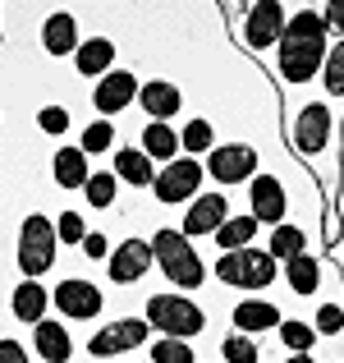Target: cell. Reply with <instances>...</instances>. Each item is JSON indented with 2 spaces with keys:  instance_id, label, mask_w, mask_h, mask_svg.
Instances as JSON below:
<instances>
[{
  "instance_id": "ac0fdd59",
  "label": "cell",
  "mask_w": 344,
  "mask_h": 363,
  "mask_svg": "<svg viewBox=\"0 0 344 363\" xmlns=\"http://www.w3.org/2000/svg\"><path fill=\"white\" fill-rule=\"evenodd\" d=\"M138 106L147 111L151 120L166 124L179 106H184V92H179L175 83H166V79H151V83H142V88H138Z\"/></svg>"
},
{
  "instance_id": "f35d334b",
  "label": "cell",
  "mask_w": 344,
  "mask_h": 363,
  "mask_svg": "<svg viewBox=\"0 0 344 363\" xmlns=\"http://www.w3.org/2000/svg\"><path fill=\"white\" fill-rule=\"evenodd\" d=\"M83 253H88V257H110V244H106V235L88 230V235H83Z\"/></svg>"
},
{
  "instance_id": "d6a6232c",
  "label": "cell",
  "mask_w": 344,
  "mask_h": 363,
  "mask_svg": "<svg viewBox=\"0 0 344 363\" xmlns=\"http://www.w3.org/2000/svg\"><path fill=\"white\" fill-rule=\"evenodd\" d=\"M221 354H225V363H257V345H253V336L229 331V336L221 340Z\"/></svg>"
},
{
  "instance_id": "52a82bcc",
  "label": "cell",
  "mask_w": 344,
  "mask_h": 363,
  "mask_svg": "<svg viewBox=\"0 0 344 363\" xmlns=\"http://www.w3.org/2000/svg\"><path fill=\"white\" fill-rule=\"evenodd\" d=\"M285 33V5L280 0H257V5H243V37L248 51H271V42H280Z\"/></svg>"
},
{
  "instance_id": "3957f363",
  "label": "cell",
  "mask_w": 344,
  "mask_h": 363,
  "mask_svg": "<svg viewBox=\"0 0 344 363\" xmlns=\"http://www.w3.org/2000/svg\"><path fill=\"white\" fill-rule=\"evenodd\" d=\"M142 322H147L151 331H161V336H170V340H188L207 327V313L197 308L193 299H184V294H151Z\"/></svg>"
},
{
  "instance_id": "8992f818",
  "label": "cell",
  "mask_w": 344,
  "mask_h": 363,
  "mask_svg": "<svg viewBox=\"0 0 344 363\" xmlns=\"http://www.w3.org/2000/svg\"><path fill=\"white\" fill-rule=\"evenodd\" d=\"M202 170L216 184H243V179L257 175V147L253 143H216V147L207 152Z\"/></svg>"
},
{
  "instance_id": "44dd1931",
  "label": "cell",
  "mask_w": 344,
  "mask_h": 363,
  "mask_svg": "<svg viewBox=\"0 0 344 363\" xmlns=\"http://www.w3.org/2000/svg\"><path fill=\"white\" fill-rule=\"evenodd\" d=\"M46 303H51V294H46L37 281L14 285V294H9V308H14V318L28 322V327H37V322L46 318Z\"/></svg>"
},
{
  "instance_id": "74e56055",
  "label": "cell",
  "mask_w": 344,
  "mask_h": 363,
  "mask_svg": "<svg viewBox=\"0 0 344 363\" xmlns=\"http://www.w3.org/2000/svg\"><path fill=\"white\" fill-rule=\"evenodd\" d=\"M321 23H326V33H340L344 37V0H331V5L321 9Z\"/></svg>"
},
{
  "instance_id": "83f0119b",
  "label": "cell",
  "mask_w": 344,
  "mask_h": 363,
  "mask_svg": "<svg viewBox=\"0 0 344 363\" xmlns=\"http://www.w3.org/2000/svg\"><path fill=\"white\" fill-rule=\"evenodd\" d=\"M179 147L188 152V157H202V152H212L216 147V129H212V120H188V129L179 133Z\"/></svg>"
},
{
  "instance_id": "ffe728a7",
  "label": "cell",
  "mask_w": 344,
  "mask_h": 363,
  "mask_svg": "<svg viewBox=\"0 0 344 363\" xmlns=\"http://www.w3.org/2000/svg\"><path fill=\"white\" fill-rule=\"evenodd\" d=\"M33 345H37V354H42L46 363H69V354H74L69 331H64L60 322H46V318L33 327Z\"/></svg>"
},
{
  "instance_id": "cb8c5ba5",
  "label": "cell",
  "mask_w": 344,
  "mask_h": 363,
  "mask_svg": "<svg viewBox=\"0 0 344 363\" xmlns=\"http://www.w3.org/2000/svg\"><path fill=\"white\" fill-rule=\"evenodd\" d=\"M115 179H124V184H133V189H147L151 179V161L142 157V147H120L115 152V170H110Z\"/></svg>"
},
{
  "instance_id": "30bf717a",
  "label": "cell",
  "mask_w": 344,
  "mask_h": 363,
  "mask_svg": "<svg viewBox=\"0 0 344 363\" xmlns=\"http://www.w3.org/2000/svg\"><path fill=\"white\" fill-rule=\"evenodd\" d=\"M147 336H151V327L142 318H120V322H110L106 331H97V336L88 340V354L92 359H110V354H124V350L147 345Z\"/></svg>"
},
{
  "instance_id": "9a60e30c",
  "label": "cell",
  "mask_w": 344,
  "mask_h": 363,
  "mask_svg": "<svg viewBox=\"0 0 344 363\" xmlns=\"http://www.w3.org/2000/svg\"><path fill=\"white\" fill-rule=\"evenodd\" d=\"M285 184L271 175H253V221L257 225H285Z\"/></svg>"
},
{
  "instance_id": "9c48e42d",
  "label": "cell",
  "mask_w": 344,
  "mask_h": 363,
  "mask_svg": "<svg viewBox=\"0 0 344 363\" xmlns=\"http://www.w3.org/2000/svg\"><path fill=\"white\" fill-rule=\"evenodd\" d=\"M331 106L326 101H308V106H299V116H294V129H289V143L303 152V157H317L321 147L331 143Z\"/></svg>"
},
{
  "instance_id": "5b68a950",
  "label": "cell",
  "mask_w": 344,
  "mask_h": 363,
  "mask_svg": "<svg viewBox=\"0 0 344 363\" xmlns=\"http://www.w3.org/2000/svg\"><path fill=\"white\" fill-rule=\"evenodd\" d=\"M55 248H60V240H55V225L51 216H28L23 230H18V267L28 272V281H37V276H46L55 267Z\"/></svg>"
},
{
  "instance_id": "8d00e7d4",
  "label": "cell",
  "mask_w": 344,
  "mask_h": 363,
  "mask_svg": "<svg viewBox=\"0 0 344 363\" xmlns=\"http://www.w3.org/2000/svg\"><path fill=\"white\" fill-rule=\"evenodd\" d=\"M37 124H42V133H64L69 129V111L64 106H42L37 111Z\"/></svg>"
},
{
  "instance_id": "7402d4cb",
  "label": "cell",
  "mask_w": 344,
  "mask_h": 363,
  "mask_svg": "<svg viewBox=\"0 0 344 363\" xmlns=\"http://www.w3.org/2000/svg\"><path fill=\"white\" fill-rule=\"evenodd\" d=\"M88 157H83V147H60L55 152V161H51V179L60 189H83L88 184Z\"/></svg>"
},
{
  "instance_id": "60d3db41",
  "label": "cell",
  "mask_w": 344,
  "mask_h": 363,
  "mask_svg": "<svg viewBox=\"0 0 344 363\" xmlns=\"http://www.w3.org/2000/svg\"><path fill=\"white\" fill-rule=\"evenodd\" d=\"M285 363H317V359H312V354H289Z\"/></svg>"
},
{
  "instance_id": "6da1fadb",
  "label": "cell",
  "mask_w": 344,
  "mask_h": 363,
  "mask_svg": "<svg viewBox=\"0 0 344 363\" xmlns=\"http://www.w3.org/2000/svg\"><path fill=\"white\" fill-rule=\"evenodd\" d=\"M331 51V33L321 23V9H299L285 18V33L275 42V69L289 88H303L312 74H321V60Z\"/></svg>"
},
{
  "instance_id": "d590c367",
  "label": "cell",
  "mask_w": 344,
  "mask_h": 363,
  "mask_svg": "<svg viewBox=\"0 0 344 363\" xmlns=\"http://www.w3.org/2000/svg\"><path fill=\"white\" fill-rule=\"evenodd\" d=\"M312 331H321V336H340V331H344V308H340V303H321Z\"/></svg>"
},
{
  "instance_id": "e575fe53",
  "label": "cell",
  "mask_w": 344,
  "mask_h": 363,
  "mask_svg": "<svg viewBox=\"0 0 344 363\" xmlns=\"http://www.w3.org/2000/svg\"><path fill=\"white\" fill-rule=\"evenodd\" d=\"M83 235H88L83 212H60V221H55V240H60V244H83Z\"/></svg>"
},
{
  "instance_id": "4dcf8cb0",
  "label": "cell",
  "mask_w": 344,
  "mask_h": 363,
  "mask_svg": "<svg viewBox=\"0 0 344 363\" xmlns=\"http://www.w3.org/2000/svg\"><path fill=\"white\" fill-rule=\"evenodd\" d=\"M280 340L294 350V354H312V345H317V331H312L308 322L289 318V322H280Z\"/></svg>"
},
{
  "instance_id": "5bb4252c",
  "label": "cell",
  "mask_w": 344,
  "mask_h": 363,
  "mask_svg": "<svg viewBox=\"0 0 344 363\" xmlns=\"http://www.w3.org/2000/svg\"><path fill=\"white\" fill-rule=\"evenodd\" d=\"M147 267H151V244L147 240H124L120 248H110V281L115 285L142 281Z\"/></svg>"
},
{
  "instance_id": "8fae6325",
  "label": "cell",
  "mask_w": 344,
  "mask_h": 363,
  "mask_svg": "<svg viewBox=\"0 0 344 363\" xmlns=\"http://www.w3.org/2000/svg\"><path fill=\"white\" fill-rule=\"evenodd\" d=\"M225 216H229L225 194H197L193 203H188V212H184V225H179V235H184V240H197V235H216V230L225 225Z\"/></svg>"
},
{
  "instance_id": "ba28073f",
  "label": "cell",
  "mask_w": 344,
  "mask_h": 363,
  "mask_svg": "<svg viewBox=\"0 0 344 363\" xmlns=\"http://www.w3.org/2000/svg\"><path fill=\"white\" fill-rule=\"evenodd\" d=\"M202 179H207V170H202V161H193V157H175L166 170H161V179H151V189H156V203H193L197 198V189H202Z\"/></svg>"
},
{
  "instance_id": "ab89813d",
  "label": "cell",
  "mask_w": 344,
  "mask_h": 363,
  "mask_svg": "<svg viewBox=\"0 0 344 363\" xmlns=\"http://www.w3.org/2000/svg\"><path fill=\"white\" fill-rule=\"evenodd\" d=\"M0 363H28V350L18 345V340H0Z\"/></svg>"
},
{
  "instance_id": "4316f807",
  "label": "cell",
  "mask_w": 344,
  "mask_h": 363,
  "mask_svg": "<svg viewBox=\"0 0 344 363\" xmlns=\"http://www.w3.org/2000/svg\"><path fill=\"white\" fill-rule=\"evenodd\" d=\"M266 253L275 257V262H289V257H299V253H308V235L299 230V225H275L271 230V244H266Z\"/></svg>"
},
{
  "instance_id": "f546056e",
  "label": "cell",
  "mask_w": 344,
  "mask_h": 363,
  "mask_svg": "<svg viewBox=\"0 0 344 363\" xmlns=\"http://www.w3.org/2000/svg\"><path fill=\"white\" fill-rule=\"evenodd\" d=\"M83 194H88V207H110L115 194H120V179L106 175V170H97V175H88V184H83Z\"/></svg>"
},
{
  "instance_id": "d6986e66",
  "label": "cell",
  "mask_w": 344,
  "mask_h": 363,
  "mask_svg": "<svg viewBox=\"0 0 344 363\" xmlns=\"http://www.w3.org/2000/svg\"><path fill=\"white\" fill-rule=\"evenodd\" d=\"M42 46L51 55H74L79 51V23H74L69 9H55V14H46L42 23Z\"/></svg>"
},
{
  "instance_id": "7a4b0ae2",
  "label": "cell",
  "mask_w": 344,
  "mask_h": 363,
  "mask_svg": "<svg viewBox=\"0 0 344 363\" xmlns=\"http://www.w3.org/2000/svg\"><path fill=\"white\" fill-rule=\"evenodd\" d=\"M147 244H151V262H161V272H166L179 290H197V285L207 281V267H202V257H197L193 240H184L179 230H156Z\"/></svg>"
},
{
  "instance_id": "f1b7e54d",
  "label": "cell",
  "mask_w": 344,
  "mask_h": 363,
  "mask_svg": "<svg viewBox=\"0 0 344 363\" xmlns=\"http://www.w3.org/2000/svg\"><path fill=\"white\" fill-rule=\"evenodd\" d=\"M321 83H326L331 97H344V37L326 51V60H321Z\"/></svg>"
},
{
  "instance_id": "d4e9b609",
  "label": "cell",
  "mask_w": 344,
  "mask_h": 363,
  "mask_svg": "<svg viewBox=\"0 0 344 363\" xmlns=\"http://www.w3.org/2000/svg\"><path fill=\"white\" fill-rule=\"evenodd\" d=\"M285 281L294 285V294H312V290L321 285V267H317V257H312V253L289 257V262H285Z\"/></svg>"
},
{
  "instance_id": "836d02e7",
  "label": "cell",
  "mask_w": 344,
  "mask_h": 363,
  "mask_svg": "<svg viewBox=\"0 0 344 363\" xmlns=\"http://www.w3.org/2000/svg\"><path fill=\"white\" fill-rule=\"evenodd\" d=\"M110 143H115V124H110V120L88 124V129H83V157H92V152H106Z\"/></svg>"
},
{
  "instance_id": "277c9868",
  "label": "cell",
  "mask_w": 344,
  "mask_h": 363,
  "mask_svg": "<svg viewBox=\"0 0 344 363\" xmlns=\"http://www.w3.org/2000/svg\"><path fill=\"white\" fill-rule=\"evenodd\" d=\"M275 272H280V262L266 248H234V253H221V262H216V281L234 285V290H266Z\"/></svg>"
},
{
  "instance_id": "603a6c76",
  "label": "cell",
  "mask_w": 344,
  "mask_h": 363,
  "mask_svg": "<svg viewBox=\"0 0 344 363\" xmlns=\"http://www.w3.org/2000/svg\"><path fill=\"white\" fill-rule=\"evenodd\" d=\"M142 157L147 161H175L179 157V133L170 129V124H161V120H151L147 129H142Z\"/></svg>"
},
{
  "instance_id": "e0dca14e",
  "label": "cell",
  "mask_w": 344,
  "mask_h": 363,
  "mask_svg": "<svg viewBox=\"0 0 344 363\" xmlns=\"http://www.w3.org/2000/svg\"><path fill=\"white\" fill-rule=\"evenodd\" d=\"M74 69H79L83 79H106V74L115 69V42L110 37H88V42H79Z\"/></svg>"
},
{
  "instance_id": "7c38bea8",
  "label": "cell",
  "mask_w": 344,
  "mask_h": 363,
  "mask_svg": "<svg viewBox=\"0 0 344 363\" xmlns=\"http://www.w3.org/2000/svg\"><path fill=\"white\" fill-rule=\"evenodd\" d=\"M55 308L64 313V318L74 322H88L101 313V290L92 281H79V276H69V281L55 285Z\"/></svg>"
},
{
  "instance_id": "1f68e13d",
  "label": "cell",
  "mask_w": 344,
  "mask_h": 363,
  "mask_svg": "<svg viewBox=\"0 0 344 363\" xmlns=\"http://www.w3.org/2000/svg\"><path fill=\"white\" fill-rule=\"evenodd\" d=\"M151 363H197V359H193V345H188V340L161 336V340H151Z\"/></svg>"
},
{
  "instance_id": "2e32d148",
  "label": "cell",
  "mask_w": 344,
  "mask_h": 363,
  "mask_svg": "<svg viewBox=\"0 0 344 363\" xmlns=\"http://www.w3.org/2000/svg\"><path fill=\"white\" fill-rule=\"evenodd\" d=\"M280 322L285 318L271 299H243L229 313V327H239V336H257V331H271V327H280Z\"/></svg>"
},
{
  "instance_id": "4fadbf2b",
  "label": "cell",
  "mask_w": 344,
  "mask_h": 363,
  "mask_svg": "<svg viewBox=\"0 0 344 363\" xmlns=\"http://www.w3.org/2000/svg\"><path fill=\"white\" fill-rule=\"evenodd\" d=\"M129 101H138V79H133V69H110L106 79H97L92 106H97L101 116H120Z\"/></svg>"
},
{
  "instance_id": "484cf974",
  "label": "cell",
  "mask_w": 344,
  "mask_h": 363,
  "mask_svg": "<svg viewBox=\"0 0 344 363\" xmlns=\"http://www.w3.org/2000/svg\"><path fill=\"white\" fill-rule=\"evenodd\" d=\"M253 235H257L253 216H225V225L216 230V244H221V253H234V248H253Z\"/></svg>"
}]
</instances>
